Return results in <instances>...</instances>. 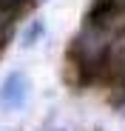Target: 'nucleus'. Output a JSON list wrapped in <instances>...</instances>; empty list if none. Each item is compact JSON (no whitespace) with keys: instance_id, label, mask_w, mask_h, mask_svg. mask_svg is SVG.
<instances>
[{"instance_id":"f257e3e1","label":"nucleus","mask_w":125,"mask_h":131,"mask_svg":"<svg viewBox=\"0 0 125 131\" xmlns=\"http://www.w3.org/2000/svg\"><path fill=\"white\" fill-rule=\"evenodd\" d=\"M31 94V83L26 71H9L0 83V108L3 111H20Z\"/></svg>"},{"instance_id":"f03ea898","label":"nucleus","mask_w":125,"mask_h":131,"mask_svg":"<svg viewBox=\"0 0 125 131\" xmlns=\"http://www.w3.org/2000/svg\"><path fill=\"white\" fill-rule=\"evenodd\" d=\"M20 9H23V3L20 0H0V46L6 43L11 26H14V17L20 14Z\"/></svg>"}]
</instances>
